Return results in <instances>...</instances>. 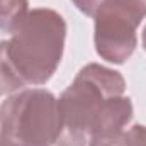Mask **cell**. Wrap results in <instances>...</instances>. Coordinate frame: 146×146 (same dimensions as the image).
<instances>
[{"label": "cell", "mask_w": 146, "mask_h": 146, "mask_svg": "<svg viewBox=\"0 0 146 146\" xmlns=\"http://www.w3.org/2000/svg\"><path fill=\"white\" fill-rule=\"evenodd\" d=\"M126 82L97 63L83 66L58 99L61 133L56 146H90L121 136L133 117Z\"/></svg>", "instance_id": "1"}, {"label": "cell", "mask_w": 146, "mask_h": 146, "mask_svg": "<svg viewBox=\"0 0 146 146\" xmlns=\"http://www.w3.org/2000/svg\"><path fill=\"white\" fill-rule=\"evenodd\" d=\"M66 22L51 9L29 10L12 37L0 41V95L44 85L60 66Z\"/></svg>", "instance_id": "2"}, {"label": "cell", "mask_w": 146, "mask_h": 146, "mask_svg": "<svg viewBox=\"0 0 146 146\" xmlns=\"http://www.w3.org/2000/svg\"><path fill=\"white\" fill-rule=\"evenodd\" d=\"M61 133L58 99L44 88H27L0 106V146H56Z\"/></svg>", "instance_id": "3"}, {"label": "cell", "mask_w": 146, "mask_h": 146, "mask_svg": "<svg viewBox=\"0 0 146 146\" xmlns=\"http://www.w3.org/2000/svg\"><path fill=\"white\" fill-rule=\"evenodd\" d=\"M94 19L97 54L109 63L122 65L136 49V29L141 19L115 0H106Z\"/></svg>", "instance_id": "4"}, {"label": "cell", "mask_w": 146, "mask_h": 146, "mask_svg": "<svg viewBox=\"0 0 146 146\" xmlns=\"http://www.w3.org/2000/svg\"><path fill=\"white\" fill-rule=\"evenodd\" d=\"M27 0H0V31L12 34L27 15Z\"/></svg>", "instance_id": "5"}, {"label": "cell", "mask_w": 146, "mask_h": 146, "mask_svg": "<svg viewBox=\"0 0 146 146\" xmlns=\"http://www.w3.org/2000/svg\"><path fill=\"white\" fill-rule=\"evenodd\" d=\"M129 146H146V126L136 124L124 133Z\"/></svg>", "instance_id": "6"}, {"label": "cell", "mask_w": 146, "mask_h": 146, "mask_svg": "<svg viewBox=\"0 0 146 146\" xmlns=\"http://www.w3.org/2000/svg\"><path fill=\"white\" fill-rule=\"evenodd\" d=\"M72 2L76 5L78 10H82L83 14H87L90 17H95L99 9L106 3V0H72Z\"/></svg>", "instance_id": "7"}, {"label": "cell", "mask_w": 146, "mask_h": 146, "mask_svg": "<svg viewBox=\"0 0 146 146\" xmlns=\"http://www.w3.org/2000/svg\"><path fill=\"white\" fill-rule=\"evenodd\" d=\"M90 146H129L127 145V139L124 136V133L114 139H107V141H97V143H92Z\"/></svg>", "instance_id": "8"}, {"label": "cell", "mask_w": 146, "mask_h": 146, "mask_svg": "<svg viewBox=\"0 0 146 146\" xmlns=\"http://www.w3.org/2000/svg\"><path fill=\"white\" fill-rule=\"evenodd\" d=\"M143 46L146 49V26H145V31H143Z\"/></svg>", "instance_id": "9"}]
</instances>
